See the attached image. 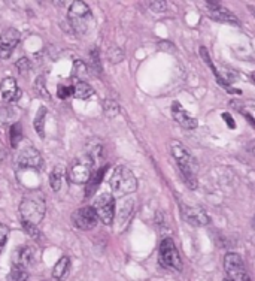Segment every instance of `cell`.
Listing matches in <instances>:
<instances>
[{
  "label": "cell",
  "instance_id": "cell-18",
  "mask_svg": "<svg viewBox=\"0 0 255 281\" xmlns=\"http://www.w3.org/2000/svg\"><path fill=\"white\" fill-rule=\"evenodd\" d=\"M64 174H66L64 166L57 165V166L52 168V171H51V174H50V186H51V188H52L54 191H60L63 178H64Z\"/></svg>",
  "mask_w": 255,
  "mask_h": 281
},
{
  "label": "cell",
  "instance_id": "cell-22",
  "mask_svg": "<svg viewBox=\"0 0 255 281\" xmlns=\"http://www.w3.org/2000/svg\"><path fill=\"white\" fill-rule=\"evenodd\" d=\"M133 206H134V200L133 199H127L124 200L120 208H118V220L122 223V221H127L133 212Z\"/></svg>",
  "mask_w": 255,
  "mask_h": 281
},
{
  "label": "cell",
  "instance_id": "cell-24",
  "mask_svg": "<svg viewBox=\"0 0 255 281\" xmlns=\"http://www.w3.org/2000/svg\"><path fill=\"white\" fill-rule=\"evenodd\" d=\"M21 139H22L21 126H20V123H15V124L10 126V130H9V141H10V145H12L14 148H16Z\"/></svg>",
  "mask_w": 255,
  "mask_h": 281
},
{
  "label": "cell",
  "instance_id": "cell-16",
  "mask_svg": "<svg viewBox=\"0 0 255 281\" xmlns=\"http://www.w3.org/2000/svg\"><path fill=\"white\" fill-rule=\"evenodd\" d=\"M36 254H38V251L34 247L26 245L16 253V257L14 259V262H15V265H20L22 268H28L36 263Z\"/></svg>",
  "mask_w": 255,
  "mask_h": 281
},
{
  "label": "cell",
  "instance_id": "cell-15",
  "mask_svg": "<svg viewBox=\"0 0 255 281\" xmlns=\"http://www.w3.org/2000/svg\"><path fill=\"white\" fill-rule=\"evenodd\" d=\"M0 92H2V97L6 102H15V100H18L22 96V92L16 86V81L14 78H10V77L2 80V83H0Z\"/></svg>",
  "mask_w": 255,
  "mask_h": 281
},
{
  "label": "cell",
  "instance_id": "cell-14",
  "mask_svg": "<svg viewBox=\"0 0 255 281\" xmlns=\"http://www.w3.org/2000/svg\"><path fill=\"white\" fill-rule=\"evenodd\" d=\"M170 111H172V117L174 118V121L182 126L184 129H196L197 127V120L192 118L182 106L179 102H173L172 106H170Z\"/></svg>",
  "mask_w": 255,
  "mask_h": 281
},
{
  "label": "cell",
  "instance_id": "cell-3",
  "mask_svg": "<svg viewBox=\"0 0 255 281\" xmlns=\"http://www.w3.org/2000/svg\"><path fill=\"white\" fill-rule=\"evenodd\" d=\"M69 23L78 36H84L92 26V14L85 2H74L69 8Z\"/></svg>",
  "mask_w": 255,
  "mask_h": 281
},
{
  "label": "cell",
  "instance_id": "cell-17",
  "mask_svg": "<svg viewBox=\"0 0 255 281\" xmlns=\"http://www.w3.org/2000/svg\"><path fill=\"white\" fill-rule=\"evenodd\" d=\"M69 269H70V259L68 256H62L52 268V277L57 281H63L69 274Z\"/></svg>",
  "mask_w": 255,
  "mask_h": 281
},
{
  "label": "cell",
  "instance_id": "cell-30",
  "mask_svg": "<svg viewBox=\"0 0 255 281\" xmlns=\"http://www.w3.org/2000/svg\"><path fill=\"white\" fill-rule=\"evenodd\" d=\"M146 5L154 12H164L168 9V2L164 0H154V2H148Z\"/></svg>",
  "mask_w": 255,
  "mask_h": 281
},
{
  "label": "cell",
  "instance_id": "cell-37",
  "mask_svg": "<svg viewBox=\"0 0 255 281\" xmlns=\"http://www.w3.org/2000/svg\"><path fill=\"white\" fill-rule=\"evenodd\" d=\"M224 281H232V280H224Z\"/></svg>",
  "mask_w": 255,
  "mask_h": 281
},
{
  "label": "cell",
  "instance_id": "cell-2",
  "mask_svg": "<svg viewBox=\"0 0 255 281\" xmlns=\"http://www.w3.org/2000/svg\"><path fill=\"white\" fill-rule=\"evenodd\" d=\"M109 186L115 196L122 197L138 190V178L128 168L121 165L114 169L112 177L109 180Z\"/></svg>",
  "mask_w": 255,
  "mask_h": 281
},
{
  "label": "cell",
  "instance_id": "cell-5",
  "mask_svg": "<svg viewBox=\"0 0 255 281\" xmlns=\"http://www.w3.org/2000/svg\"><path fill=\"white\" fill-rule=\"evenodd\" d=\"M45 202L40 197H24L20 203V214H21V220L33 223V224H39L44 217H45Z\"/></svg>",
  "mask_w": 255,
  "mask_h": 281
},
{
  "label": "cell",
  "instance_id": "cell-9",
  "mask_svg": "<svg viewBox=\"0 0 255 281\" xmlns=\"http://www.w3.org/2000/svg\"><path fill=\"white\" fill-rule=\"evenodd\" d=\"M180 215L182 218L191 224V226H196V227H202V226H206L210 223V217L209 214L200 208V206H190V205H182L180 206Z\"/></svg>",
  "mask_w": 255,
  "mask_h": 281
},
{
  "label": "cell",
  "instance_id": "cell-26",
  "mask_svg": "<svg viewBox=\"0 0 255 281\" xmlns=\"http://www.w3.org/2000/svg\"><path fill=\"white\" fill-rule=\"evenodd\" d=\"M103 111L108 117H116L120 114V105L115 100L106 99L103 100Z\"/></svg>",
  "mask_w": 255,
  "mask_h": 281
},
{
  "label": "cell",
  "instance_id": "cell-7",
  "mask_svg": "<svg viewBox=\"0 0 255 281\" xmlns=\"http://www.w3.org/2000/svg\"><path fill=\"white\" fill-rule=\"evenodd\" d=\"M92 208L97 212L98 220L103 224H112L115 218V199L110 193H102L96 197Z\"/></svg>",
  "mask_w": 255,
  "mask_h": 281
},
{
  "label": "cell",
  "instance_id": "cell-13",
  "mask_svg": "<svg viewBox=\"0 0 255 281\" xmlns=\"http://www.w3.org/2000/svg\"><path fill=\"white\" fill-rule=\"evenodd\" d=\"M16 163L21 168H32V169H39L42 166V156L40 153L33 148V147H27L24 150H21L16 156Z\"/></svg>",
  "mask_w": 255,
  "mask_h": 281
},
{
  "label": "cell",
  "instance_id": "cell-21",
  "mask_svg": "<svg viewBox=\"0 0 255 281\" xmlns=\"http://www.w3.org/2000/svg\"><path fill=\"white\" fill-rule=\"evenodd\" d=\"M74 96L76 99H81V100H86L90 99L91 96H94V89L86 83V81H80L74 86Z\"/></svg>",
  "mask_w": 255,
  "mask_h": 281
},
{
  "label": "cell",
  "instance_id": "cell-32",
  "mask_svg": "<svg viewBox=\"0 0 255 281\" xmlns=\"http://www.w3.org/2000/svg\"><path fill=\"white\" fill-rule=\"evenodd\" d=\"M16 69H18V72L20 74H27L28 72V69H30V60L27 59V57H21L18 62H16Z\"/></svg>",
  "mask_w": 255,
  "mask_h": 281
},
{
  "label": "cell",
  "instance_id": "cell-19",
  "mask_svg": "<svg viewBox=\"0 0 255 281\" xmlns=\"http://www.w3.org/2000/svg\"><path fill=\"white\" fill-rule=\"evenodd\" d=\"M104 171H106V168H102V169H98L97 172H94V174L91 175V178L88 180L86 187H85V194H86V197H90V196H92V194L96 193V190H97V187H98V184H100L102 180H103Z\"/></svg>",
  "mask_w": 255,
  "mask_h": 281
},
{
  "label": "cell",
  "instance_id": "cell-10",
  "mask_svg": "<svg viewBox=\"0 0 255 281\" xmlns=\"http://www.w3.org/2000/svg\"><path fill=\"white\" fill-rule=\"evenodd\" d=\"M20 39H21V33L16 29L9 27V29L3 30L0 35V59H3V60L9 59L12 51L20 44Z\"/></svg>",
  "mask_w": 255,
  "mask_h": 281
},
{
  "label": "cell",
  "instance_id": "cell-27",
  "mask_svg": "<svg viewBox=\"0 0 255 281\" xmlns=\"http://www.w3.org/2000/svg\"><path fill=\"white\" fill-rule=\"evenodd\" d=\"M108 59H109V62H110L112 65H118V63H121V62L124 60V53H122L121 48L112 47V48L108 51Z\"/></svg>",
  "mask_w": 255,
  "mask_h": 281
},
{
  "label": "cell",
  "instance_id": "cell-33",
  "mask_svg": "<svg viewBox=\"0 0 255 281\" xmlns=\"http://www.w3.org/2000/svg\"><path fill=\"white\" fill-rule=\"evenodd\" d=\"M8 235H9V227L3 223H0V248L6 244L8 241Z\"/></svg>",
  "mask_w": 255,
  "mask_h": 281
},
{
  "label": "cell",
  "instance_id": "cell-6",
  "mask_svg": "<svg viewBox=\"0 0 255 281\" xmlns=\"http://www.w3.org/2000/svg\"><path fill=\"white\" fill-rule=\"evenodd\" d=\"M158 260L162 266L168 269L180 271L182 269V259L179 256V251L173 242L172 238H164L160 244V253H158Z\"/></svg>",
  "mask_w": 255,
  "mask_h": 281
},
{
  "label": "cell",
  "instance_id": "cell-4",
  "mask_svg": "<svg viewBox=\"0 0 255 281\" xmlns=\"http://www.w3.org/2000/svg\"><path fill=\"white\" fill-rule=\"evenodd\" d=\"M94 157L91 154H82L70 163L68 169V180L72 184H85L92 175Z\"/></svg>",
  "mask_w": 255,
  "mask_h": 281
},
{
  "label": "cell",
  "instance_id": "cell-31",
  "mask_svg": "<svg viewBox=\"0 0 255 281\" xmlns=\"http://www.w3.org/2000/svg\"><path fill=\"white\" fill-rule=\"evenodd\" d=\"M74 87L70 86H58V89H57V96L60 97V99H68V97H70V96H74Z\"/></svg>",
  "mask_w": 255,
  "mask_h": 281
},
{
  "label": "cell",
  "instance_id": "cell-11",
  "mask_svg": "<svg viewBox=\"0 0 255 281\" xmlns=\"http://www.w3.org/2000/svg\"><path fill=\"white\" fill-rule=\"evenodd\" d=\"M206 8L210 14V17L216 21H221V23H227V24H234V26H240V21L239 18L232 14L227 8H224L220 2H212V0H208L206 2Z\"/></svg>",
  "mask_w": 255,
  "mask_h": 281
},
{
  "label": "cell",
  "instance_id": "cell-29",
  "mask_svg": "<svg viewBox=\"0 0 255 281\" xmlns=\"http://www.w3.org/2000/svg\"><path fill=\"white\" fill-rule=\"evenodd\" d=\"M21 226H22V229H24V232L30 236V238H33V239H38L39 236H40V230L38 229V226L36 224H33V223H28V221H24V220H21Z\"/></svg>",
  "mask_w": 255,
  "mask_h": 281
},
{
  "label": "cell",
  "instance_id": "cell-1",
  "mask_svg": "<svg viewBox=\"0 0 255 281\" xmlns=\"http://www.w3.org/2000/svg\"><path fill=\"white\" fill-rule=\"evenodd\" d=\"M170 151L172 156L180 171V175L186 186L190 188H197V171H198V163L196 157L188 151L185 145H182L178 141H173L170 144Z\"/></svg>",
  "mask_w": 255,
  "mask_h": 281
},
{
  "label": "cell",
  "instance_id": "cell-25",
  "mask_svg": "<svg viewBox=\"0 0 255 281\" xmlns=\"http://www.w3.org/2000/svg\"><path fill=\"white\" fill-rule=\"evenodd\" d=\"M88 75V69H86V65L81 60H76L75 65H74V69H72V77L80 81H84V78Z\"/></svg>",
  "mask_w": 255,
  "mask_h": 281
},
{
  "label": "cell",
  "instance_id": "cell-20",
  "mask_svg": "<svg viewBox=\"0 0 255 281\" xmlns=\"http://www.w3.org/2000/svg\"><path fill=\"white\" fill-rule=\"evenodd\" d=\"M46 108L45 106H39L38 109V114L34 117V121H33V126H34V130L38 132V135L44 139L45 138V121H46Z\"/></svg>",
  "mask_w": 255,
  "mask_h": 281
},
{
  "label": "cell",
  "instance_id": "cell-38",
  "mask_svg": "<svg viewBox=\"0 0 255 281\" xmlns=\"http://www.w3.org/2000/svg\"><path fill=\"white\" fill-rule=\"evenodd\" d=\"M254 224H255V218H254Z\"/></svg>",
  "mask_w": 255,
  "mask_h": 281
},
{
  "label": "cell",
  "instance_id": "cell-23",
  "mask_svg": "<svg viewBox=\"0 0 255 281\" xmlns=\"http://www.w3.org/2000/svg\"><path fill=\"white\" fill-rule=\"evenodd\" d=\"M28 280V272L26 268L20 265H14L8 274V281H27Z\"/></svg>",
  "mask_w": 255,
  "mask_h": 281
},
{
  "label": "cell",
  "instance_id": "cell-35",
  "mask_svg": "<svg viewBox=\"0 0 255 281\" xmlns=\"http://www.w3.org/2000/svg\"><path fill=\"white\" fill-rule=\"evenodd\" d=\"M248 151L255 156V141H251V142L248 144Z\"/></svg>",
  "mask_w": 255,
  "mask_h": 281
},
{
  "label": "cell",
  "instance_id": "cell-34",
  "mask_svg": "<svg viewBox=\"0 0 255 281\" xmlns=\"http://www.w3.org/2000/svg\"><path fill=\"white\" fill-rule=\"evenodd\" d=\"M222 118L227 121V124H228V127H232V129H234L236 127V124H234V120H233V117H230L228 114H222Z\"/></svg>",
  "mask_w": 255,
  "mask_h": 281
},
{
  "label": "cell",
  "instance_id": "cell-28",
  "mask_svg": "<svg viewBox=\"0 0 255 281\" xmlns=\"http://www.w3.org/2000/svg\"><path fill=\"white\" fill-rule=\"evenodd\" d=\"M34 90H36V93L39 94L40 97H45V99H51V96H50V92H48V89H46V83H45V78L44 77H39L36 81H34Z\"/></svg>",
  "mask_w": 255,
  "mask_h": 281
},
{
  "label": "cell",
  "instance_id": "cell-8",
  "mask_svg": "<svg viewBox=\"0 0 255 281\" xmlns=\"http://www.w3.org/2000/svg\"><path fill=\"white\" fill-rule=\"evenodd\" d=\"M224 268H226V272L228 275V280L245 281L248 278L244 260H242L240 254H238V253H227L226 254Z\"/></svg>",
  "mask_w": 255,
  "mask_h": 281
},
{
  "label": "cell",
  "instance_id": "cell-36",
  "mask_svg": "<svg viewBox=\"0 0 255 281\" xmlns=\"http://www.w3.org/2000/svg\"><path fill=\"white\" fill-rule=\"evenodd\" d=\"M251 78H252V81L255 83V72H252V75H251Z\"/></svg>",
  "mask_w": 255,
  "mask_h": 281
},
{
  "label": "cell",
  "instance_id": "cell-12",
  "mask_svg": "<svg viewBox=\"0 0 255 281\" xmlns=\"http://www.w3.org/2000/svg\"><path fill=\"white\" fill-rule=\"evenodd\" d=\"M98 217L97 212L92 206H84L80 208L75 214H74V223L76 227L82 229V230H91L97 226Z\"/></svg>",
  "mask_w": 255,
  "mask_h": 281
}]
</instances>
